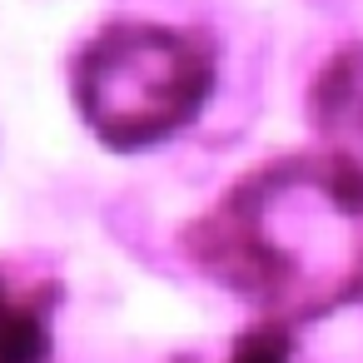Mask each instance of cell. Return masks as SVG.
<instances>
[{
	"instance_id": "1",
	"label": "cell",
	"mask_w": 363,
	"mask_h": 363,
	"mask_svg": "<svg viewBox=\"0 0 363 363\" xmlns=\"http://www.w3.org/2000/svg\"><path fill=\"white\" fill-rule=\"evenodd\" d=\"M179 244L264 323L328 318L363 298V160L328 145L274 155L189 219Z\"/></svg>"
},
{
	"instance_id": "2",
	"label": "cell",
	"mask_w": 363,
	"mask_h": 363,
	"mask_svg": "<svg viewBox=\"0 0 363 363\" xmlns=\"http://www.w3.org/2000/svg\"><path fill=\"white\" fill-rule=\"evenodd\" d=\"M219 85V50L204 30L120 16L70 55V105L115 155H145L184 135Z\"/></svg>"
},
{
	"instance_id": "3",
	"label": "cell",
	"mask_w": 363,
	"mask_h": 363,
	"mask_svg": "<svg viewBox=\"0 0 363 363\" xmlns=\"http://www.w3.org/2000/svg\"><path fill=\"white\" fill-rule=\"evenodd\" d=\"M60 279L16 259H0V363H50Z\"/></svg>"
},
{
	"instance_id": "4",
	"label": "cell",
	"mask_w": 363,
	"mask_h": 363,
	"mask_svg": "<svg viewBox=\"0 0 363 363\" xmlns=\"http://www.w3.org/2000/svg\"><path fill=\"white\" fill-rule=\"evenodd\" d=\"M308 120L328 150L363 160V45H343L308 85Z\"/></svg>"
},
{
	"instance_id": "5",
	"label": "cell",
	"mask_w": 363,
	"mask_h": 363,
	"mask_svg": "<svg viewBox=\"0 0 363 363\" xmlns=\"http://www.w3.org/2000/svg\"><path fill=\"white\" fill-rule=\"evenodd\" d=\"M224 363H289V328L284 323H264V318L249 323L234 338Z\"/></svg>"
}]
</instances>
